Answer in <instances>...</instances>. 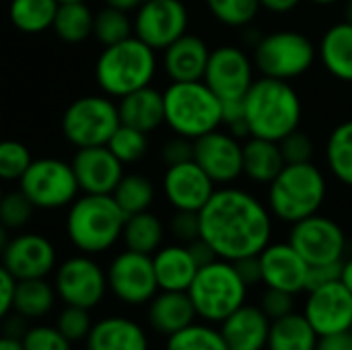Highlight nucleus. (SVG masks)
<instances>
[{"mask_svg": "<svg viewBox=\"0 0 352 350\" xmlns=\"http://www.w3.org/2000/svg\"><path fill=\"white\" fill-rule=\"evenodd\" d=\"M200 239H204L221 260H241L258 256L270 241L274 217L266 202L243 188L221 186L198 212Z\"/></svg>", "mask_w": 352, "mask_h": 350, "instance_id": "1", "label": "nucleus"}, {"mask_svg": "<svg viewBox=\"0 0 352 350\" xmlns=\"http://www.w3.org/2000/svg\"><path fill=\"white\" fill-rule=\"evenodd\" d=\"M243 107L252 136L280 142L287 134L301 128L303 103L289 80L256 78L243 97Z\"/></svg>", "mask_w": 352, "mask_h": 350, "instance_id": "2", "label": "nucleus"}, {"mask_svg": "<svg viewBox=\"0 0 352 350\" xmlns=\"http://www.w3.org/2000/svg\"><path fill=\"white\" fill-rule=\"evenodd\" d=\"M126 219L111 194H82L68 206L66 235L80 254H105L122 239Z\"/></svg>", "mask_w": 352, "mask_h": 350, "instance_id": "3", "label": "nucleus"}, {"mask_svg": "<svg viewBox=\"0 0 352 350\" xmlns=\"http://www.w3.org/2000/svg\"><path fill=\"white\" fill-rule=\"evenodd\" d=\"M328 196V182L320 167L307 163H287L268 184L266 204L280 223L295 225L318 215Z\"/></svg>", "mask_w": 352, "mask_h": 350, "instance_id": "4", "label": "nucleus"}, {"mask_svg": "<svg viewBox=\"0 0 352 350\" xmlns=\"http://www.w3.org/2000/svg\"><path fill=\"white\" fill-rule=\"evenodd\" d=\"M157 52L132 35L103 47L95 62V80L107 97L122 99L132 91L148 87L157 74Z\"/></svg>", "mask_w": 352, "mask_h": 350, "instance_id": "5", "label": "nucleus"}, {"mask_svg": "<svg viewBox=\"0 0 352 350\" xmlns=\"http://www.w3.org/2000/svg\"><path fill=\"white\" fill-rule=\"evenodd\" d=\"M165 124L173 134L196 140L223 126V101L204 80L171 83L163 91Z\"/></svg>", "mask_w": 352, "mask_h": 350, "instance_id": "6", "label": "nucleus"}, {"mask_svg": "<svg viewBox=\"0 0 352 350\" xmlns=\"http://www.w3.org/2000/svg\"><path fill=\"white\" fill-rule=\"evenodd\" d=\"M248 293L250 287L239 276L235 264L221 258L200 266L188 289L198 320L214 326L248 303Z\"/></svg>", "mask_w": 352, "mask_h": 350, "instance_id": "7", "label": "nucleus"}, {"mask_svg": "<svg viewBox=\"0 0 352 350\" xmlns=\"http://www.w3.org/2000/svg\"><path fill=\"white\" fill-rule=\"evenodd\" d=\"M318 58L314 41L295 29H278L262 35L254 47V64L262 76L293 80L307 74Z\"/></svg>", "mask_w": 352, "mask_h": 350, "instance_id": "8", "label": "nucleus"}, {"mask_svg": "<svg viewBox=\"0 0 352 350\" xmlns=\"http://www.w3.org/2000/svg\"><path fill=\"white\" fill-rule=\"evenodd\" d=\"M118 103L107 95H85L74 99L62 116V134L76 146H103L120 126Z\"/></svg>", "mask_w": 352, "mask_h": 350, "instance_id": "9", "label": "nucleus"}, {"mask_svg": "<svg viewBox=\"0 0 352 350\" xmlns=\"http://www.w3.org/2000/svg\"><path fill=\"white\" fill-rule=\"evenodd\" d=\"M19 186L21 192L33 202V206L43 210L70 206L80 192L72 163L56 157L33 159L19 179Z\"/></svg>", "mask_w": 352, "mask_h": 350, "instance_id": "10", "label": "nucleus"}, {"mask_svg": "<svg viewBox=\"0 0 352 350\" xmlns=\"http://www.w3.org/2000/svg\"><path fill=\"white\" fill-rule=\"evenodd\" d=\"M54 289L58 301L64 305H74L82 309H95L101 305L107 289V274L101 264L87 254H76L66 258L54 270Z\"/></svg>", "mask_w": 352, "mask_h": 350, "instance_id": "11", "label": "nucleus"}, {"mask_svg": "<svg viewBox=\"0 0 352 350\" xmlns=\"http://www.w3.org/2000/svg\"><path fill=\"white\" fill-rule=\"evenodd\" d=\"M105 274L109 293L128 307H142L159 293L153 256L124 250L113 256Z\"/></svg>", "mask_w": 352, "mask_h": 350, "instance_id": "12", "label": "nucleus"}, {"mask_svg": "<svg viewBox=\"0 0 352 350\" xmlns=\"http://www.w3.org/2000/svg\"><path fill=\"white\" fill-rule=\"evenodd\" d=\"M287 241L309 266L342 262L349 250L344 229L334 219L320 212L291 225Z\"/></svg>", "mask_w": 352, "mask_h": 350, "instance_id": "13", "label": "nucleus"}, {"mask_svg": "<svg viewBox=\"0 0 352 350\" xmlns=\"http://www.w3.org/2000/svg\"><path fill=\"white\" fill-rule=\"evenodd\" d=\"M134 35L155 52H163L188 33L190 10L184 0H144L132 17Z\"/></svg>", "mask_w": 352, "mask_h": 350, "instance_id": "14", "label": "nucleus"}, {"mask_svg": "<svg viewBox=\"0 0 352 350\" xmlns=\"http://www.w3.org/2000/svg\"><path fill=\"white\" fill-rule=\"evenodd\" d=\"M254 58L245 50L233 43L210 50V58L204 72V83L221 101H239L254 85Z\"/></svg>", "mask_w": 352, "mask_h": 350, "instance_id": "15", "label": "nucleus"}, {"mask_svg": "<svg viewBox=\"0 0 352 350\" xmlns=\"http://www.w3.org/2000/svg\"><path fill=\"white\" fill-rule=\"evenodd\" d=\"M194 161L219 186H231L243 175V142L227 130H212L194 140Z\"/></svg>", "mask_w": 352, "mask_h": 350, "instance_id": "16", "label": "nucleus"}, {"mask_svg": "<svg viewBox=\"0 0 352 350\" xmlns=\"http://www.w3.org/2000/svg\"><path fill=\"white\" fill-rule=\"evenodd\" d=\"M301 314L318 336L346 332L352 328V293L342 281L305 291Z\"/></svg>", "mask_w": 352, "mask_h": 350, "instance_id": "17", "label": "nucleus"}, {"mask_svg": "<svg viewBox=\"0 0 352 350\" xmlns=\"http://www.w3.org/2000/svg\"><path fill=\"white\" fill-rule=\"evenodd\" d=\"M2 264L16 281L47 278L58 266L54 243L41 233H19L10 237Z\"/></svg>", "mask_w": 352, "mask_h": 350, "instance_id": "18", "label": "nucleus"}, {"mask_svg": "<svg viewBox=\"0 0 352 350\" xmlns=\"http://www.w3.org/2000/svg\"><path fill=\"white\" fill-rule=\"evenodd\" d=\"M262 285L268 289H278L295 297L307 291L309 264L299 256V252L289 241H270L260 254Z\"/></svg>", "mask_w": 352, "mask_h": 350, "instance_id": "19", "label": "nucleus"}, {"mask_svg": "<svg viewBox=\"0 0 352 350\" xmlns=\"http://www.w3.org/2000/svg\"><path fill=\"white\" fill-rule=\"evenodd\" d=\"M214 186L217 184L194 159L169 165L163 175V194L173 210L200 212L214 194Z\"/></svg>", "mask_w": 352, "mask_h": 350, "instance_id": "20", "label": "nucleus"}, {"mask_svg": "<svg viewBox=\"0 0 352 350\" xmlns=\"http://www.w3.org/2000/svg\"><path fill=\"white\" fill-rule=\"evenodd\" d=\"M72 169L82 194H113L124 177V163L105 144L78 149Z\"/></svg>", "mask_w": 352, "mask_h": 350, "instance_id": "21", "label": "nucleus"}, {"mask_svg": "<svg viewBox=\"0 0 352 350\" xmlns=\"http://www.w3.org/2000/svg\"><path fill=\"white\" fill-rule=\"evenodd\" d=\"M87 350H151V338L142 324L128 316H105L93 322L85 340Z\"/></svg>", "mask_w": 352, "mask_h": 350, "instance_id": "22", "label": "nucleus"}, {"mask_svg": "<svg viewBox=\"0 0 352 350\" xmlns=\"http://www.w3.org/2000/svg\"><path fill=\"white\" fill-rule=\"evenodd\" d=\"M270 318L258 303H243L219 324L229 350H266Z\"/></svg>", "mask_w": 352, "mask_h": 350, "instance_id": "23", "label": "nucleus"}, {"mask_svg": "<svg viewBox=\"0 0 352 350\" xmlns=\"http://www.w3.org/2000/svg\"><path fill=\"white\" fill-rule=\"evenodd\" d=\"M210 58L208 43L194 33H184L163 50V70L171 83L202 80Z\"/></svg>", "mask_w": 352, "mask_h": 350, "instance_id": "24", "label": "nucleus"}, {"mask_svg": "<svg viewBox=\"0 0 352 350\" xmlns=\"http://www.w3.org/2000/svg\"><path fill=\"white\" fill-rule=\"evenodd\" d=\"M198 320L188 291H159L146 303L148 328L167 338Z\"/></svg>", "mask_w": 352, "mask_h": 350, "instance_id": "25", "label": "nucleus"}, {"mask_svg": "<svg viewBox=\"0 0 352 350\" xmlns=\"http://www.w3.org/2000/svg\"><path fill=\"white\" fill-rule=\"evenodd\" d=\"M153 266L159 291H188L198 272V264L190 248L177 241L161 245L153 254Z\"/></svg>", "mask_w": 352, "mask_h": 350, "instance_id": "26", "label": "nucleus"}, {"mask_svg": "<svg viewBox=\"0 0 352 350\" xmlns=\"http://www.w3.org/2000/svg\"><path fill=\"white\" fill-rule=\"evenodd\" d=\"M118 111H120V122L124 126L136 128L144 134H151L165 124L163 93L151 85L124 95L118 101Z\"/></svg>", "mask_w": 352, "mask_h": 350, "instance_id": "27", "label": "nucleus"}, {"mask_svg": "<svg viewBox=\"0 0 352 350\" xmlns=\"http://www.w3.org/2000/svg\"><path fill=\"white\" fill-rule=\"evenodd\" d=\"M322 66L340 83H352V23L340 21L328 27L318 47Z\"/></svg>", "mask_w": 352, "mask_h": 350, "instance_id": "28", "label": "nucleus"}, {"mask_svg": "<svg viewBox=\"0 0 352 350\" xmlns=\"http://www.w3.org/2000/svg\"><path fill=\"white\" fill-rule=\"evenodd\" d=\"M287 165L280 144L274 140L250 136L243 142V175L254 184L268 186Z\"/></svg>", "mask_w": 352, "mask_h": 350, "instance_id": "29", "label": "nucleus"}, {"mask_svg": "<svg viewBox=\"0 0 352 350\" xmlns=\"http://www.w3.org/2000/svg\"><path fill=\"white\" fill-rule=\"evenodd\" d=\"M318 332L299 311L270 324L266 350H318Z\"/></svg>", "mask_w": 352, "mask_h": 350, "instance_id": "30", "label": "nucleus"}, {"mask_svg": "<svg viewBox=\"0 0 352 350\" xmlns=\"http://www.w3.org/2000/svg\"><path fill=\"white\" fill-rule=\"evenodd\" d=\"M56 301H58V295H56L54 283H47V278L16 281L12 311L27 318L29 322H37L52 314V309L56 307Z\"/></svg>", "mask_w": 352, "mask_h": 350, "instance_id": "31", "label": "nucleus"}, {"mask_svg": "<svg viewBox=\"0 0 352 350\" xmlns=\"http://www.w3.org/2000/svg\"><path fill=\"white\" fill-rule=\"evenodd\" d=\"M165 233H167V229H165L163 221L155 212L144 210V212L130 215L126 219V225L122 231V241H124L126 250L153 256L161 245H165L163 243Z\"/></svg>", "mask_w": 352, "mask_h": 350, "instance_id": "32", "label": "nucleus"}, {"mask_svg": "<svg viewBox=\"0 0 352 350\" xmlns=\"http://www.w3.org/2000/svg\"><path fill=\"white\" fill-rule=\"evenodd\" d=\"M95 12L87 2H60L54 17V33L66 43H80L93 35Z\"/></svg>", "mask_w": 352, "mask_h": 350, "instance_id": "33", "label": "nucleus"}, {"mask_svg": "<svg viewBox=\"0 0 352 350\" xmlns=\"http://www.w3.org/2000/svg\"><path fill=\"white\" fill-rule=\"evenodd\" d=\"M58 6V0H10L8 19L19 31L35 35L52 29Z\"/></svg>", "mask_w": 352, "mask_h": 350, "instance_id": "34", "label": "nucleus"}, {"mask_svg": "<svg viewBox=\"0 0 352 350\" xmlns=\"http://www.w3.org/2000/svg\"><path fill=\"white\" fill-rule=\"evenodd\" d=\"M326 165L346 188H352V120L338 124L326 140Z\"/></svg>", "mask_w": 352, "mask_h": 350, "instance_id": "35", "label": "nucleus"}, {"mask_svg": "<svg viewBox=\"0 0 352 350\" xmlns=\"http://www.w3.org/2000/svg\"><path fill=\"white\" fill-rule=\"evenodd\" d=\"M111 196L118 202V206L126 212V217H130V215L148 210L155 202L157 192H155V184L146 175L124 173V177L120 179Z\"/></svg>", "mask_w": 352, "mask_h": 350, "instance_id": "36", "label": "nucleus"}, {"mask_svg": "<svg viewBox=\"0 0 352 350\" xmlns=\"http://www.w3.org/2000/svg\"><path fill=\"white\" fill-rule=\"evenodd\" d=\"M165 350H229L219 326L196 320L188 328L165 338Z\"/></svg>", "mask_w": 352, "mask_h": 350, "instance_id": "37", "label": "nucleus"}, {"mask_svg": "<svg viewBox=\"0 0 352 350\" xmlns=\"http://www.w3.org/2000/svg\"><path fill=\"white\" fill-rule=\"evenodd\" d=\"M134 35V23L126 10L113 8V6H103L99 12H95L93 21V37L105 47L120 43L128 37Z\"/></svg>", "mask_w": 352, "mask_h": 350, "instance_id": "38", "label": "nucleus"}, {"mask_svg": "<svg viewBox=\"0 0 352 350\" xmlns=\"http://www.w3.org/2000/svg\"><path fill=\"white\" fill-rule=\"evenodd\" d=\"M210 17L225 27L241 29L254 23L260 12V0H204Z\"/></svg>", "mask_w": 352, "mask_h": 350, "instance_id": "39", "label": "nucleus"}, {"mask_svg": "<svg viewBox=\"0 0 352 350\" xmlns=\"http://www.w3.org/2000/svg\"><path fill=\"white\" fill-rule=\"evenodd\" d=\"M105 146L124 165L138 163L140 159H144V155L148 151V134H144V132H140L136 128H130V126L120 124L118 130L111 134V138L107 140Z\"/></svg>", "mask_w": 352, "mask_h": 350, "instance_id": "40", "label": "nucleus"}, {"mask_svg": "<svg viewBox=\"0 0 352 350\" xmlns=\"http://www.w3.org/2000/svg\"><path fill=\"white\" fill-rule=\"evenodd\" d=\"M33 157L27 144L21 140H0V182H19Z\"/></svg>", "mask_w": 352, "mask_h": 350, "instance_id": "41", "label": "nucleus"}, {"mask_svg": "<svg viewBox=\"0 0 352 350\" xmlns=\"http://www.w3.org/2000/svg\"><path fill=\"white\" fill-rule=\"evenodd\" d=\"M33 212H35V206L21 192V188L16 192H6L0 200V223L8 231L25 229L29 221L33 219Z\"/></svg>", "mask_w": 352, "mask_h": 350, "instance_id": "42", "label": "nucleus"}, {"mask_svg": "<svg viewBox=\"0 0 352 350\" xmlns=\"http://www.w3.org/2000/svg\"><path fill=\"white\" fill-rule=\"evenodd\" d=\"M56 328L72 342H85L91 328H93V320H91V311L82 309V307H74V305H64L62 311L56 318Z\"/></svg>", "mask_w": 352, "mask_h": 350, "instance_id": "43", "label": "nucleus"}, {"mask_svg": "<svg viewBox=\"0 0 352 350\" xmlns=\"http://www.w3.org/2000/svg\"><path fill=\"white\" fill-rule=\"evenodd\" d=\"M21 344L23 350H72V342L56 328V324L29 326V330L21 338Z\"/></svg>", "mask_w": 352, "mask_h": 350, "instance_id": "44", "label": "nucleus"}, {"mask_svg": "<svg viewBox=\"0 0 352 350\" xmlns=\"http://www.w3.org/2000/svg\"><path fill=\"white\" fill-rule=\"evenodd\" d=\"M278 144H280V151H283V157L287 163H307L314 159V151H316L314 140L301 128L287 134Z\"/></svg>", "mask_w": 352, "mask_h": 350, "instance_id": "45", "label": "nucleus"}, {"mask_svg": "<svg viewBox=\"0 0 352 350\" xmlns=\"http://www.w3.org/2000/svg\"><path fill=\"white\" fill-rule=\"evenodd\" d=\"M258 305H260L262 311L270 318V322H274V320H280V318H285V316L297 311V297L291 295V293L278 291V289H268V287H264Z\"/></svg>", "mask_w": 352, "mask_h": 350, "instance_id": "46", "label": "nucleus"}, {"mask_svg": "<svg viewBox=\"0 0 352 350\" xmlns=\"http://www.w3.org/2000/svg\"><path fill=\"white\" fill-rule=\"evenodd\" d=\"M169 233L177 243H192L200 237V217L190 210H175L169 221Z\"/></svg>", "mask_w": 352, "mask_h": 350, "instance_id": "47", "label": "nucleus"}, {"mask_svg": "<svg viewBox=\"0 0 352 350\" xmlns=\"http://www.w3.org/2000/svg\"><path fill=\"white\" fill-rule=\"evenodd\" d=\"M161 159L167 167L194 159V140L175 134L161 146Z\"/></svg>", "mask_w": 352, "mask_h": 350, "instance_id": "48", "label": "nucleus"}, {"mask_svg": "<svg viewBox=\"0 0 352 350\" xmlns=\"http://www.w3.org/2000/svg\"><path fill=\"white\" fill-rule=\"evenodd\" d=\"M342 274V262H332V264H320V266H309L307 274V291L330 285L340 281Z\"/></svg>", "mask_w": 352, "mask_h": 350, "instance_id": "49", "label": "nucleus"}, {"mask_svg": "<svg viewBox=\"0 0 352 350\" xmlns=\"http://www.w3.org/2000/svg\"><path fill=\"white\" fill-rule=\"evenodd\" d=\"M14 289H16V278L6 270V266L0 262V322L12 314L14 305Z\"/></svg>", "mask_w": 352, "mask_h": 350, "instance_id": "50", "label": "nucleus"}, {"mask_svg": "<svg viewBox=\"0 0 352 350\" xmlns=\"http://www.w3.org/2000/svg\"><path fill=\"white\" fill-rule=\"evenodd\" d=\"M233 264H235L239 276L243 278V283L250 289L262 285V266H260V258L258 256H248V258L235 260Z\"/></svg>", "mask_w": 352, "mask_h": 350, "instance_id": "51", "label": "nucleus"}, {"mask_svg": "<svg viewBox=\"0 0 352 350\" xmlns=\"http://www.w3.org/2000/svg\"><path fill=\"white\" fill-rule=\"evenodd\" d=\"M0 324H2V334L4 336H10V338H16V340H21L25 336V332L29 330V326H31L29 320L23 318V316H19L16 311L8 314Z\"/></svg>", "mask_w": 352, "mask_h": 350, "instance_id": "52", "label": "nucleus"}, {"mask_svg": "<svg viewBox=\"0 0 352 350\" xmlns=\"http://www.w3.org/2000/svg\"><path fill=\"white\" fill-rule=\"evenodd\" d=\"M318 350H352V330L320 336Z\"/></svg>", "mask_w": 352, "mask_h": 350, "instance_id": "53", "label": "nucleus"}, {"mask_svg": "<svg viewBox=\"0 0 352 350\" xmlns=\"http://www.w3.org/2000/svg\"><path fill=\"white\" fill-rule=\"evenodd\" d=\"M188 248H190V252H192V256H194V260H196V264H198V268L200 266H206V264H210V262H214L219 256L214 254V250L204 241V239H196V241H192V243H188Z\"/></svg>", "mask_w": 352, "mask_h": 350, "instance_id": "54", "label": "nucleus"}, {"mask_svg": "<svg viewBox=\"0 0 352 350\" xmlns=\"http://www.w3.org/2000/svg\"><path fill=\"white\" fill-rule=\"evenodd\" d=\"M299 4H301V0H260V6L274 14H287V12L295 10Z\"/></svg>", "mask_w": 352, "mask_h": 350, "instance_id": "55", "label": "nucleus"}, {"mask_svg": "<svg viewBox=\"0 0 352 350\" xmlns=\"http://www.w3.org/2000/svg\"><path fill=\"white\" fill-rule=\"evenodd\" d=\"M103 2H105V6H113V8L130 12V10H136L144 0H103Z\"/></svg>", "mask_w": 352, "mask_h": 350, "instance_id": "56", "label": "nucleus"}, {"mask_svg": "<svg viewBox=\"0 0 352 350\" xmlns=\"http://www.w3.org/2000/svg\"><path fill=\"white\" fill-rule=\"evenodd\" d=\"M342 285L352 293V256H346L342 260V274H340Z\"/></svg>", "mask_w": 352, "mask_h": 350, "instance_id": "57", "label": "nucleus"}, {"mask_svg": "<svg viewBox=\"0 0 352 350\" xmlns=\"http://www.w3.org/2000/svg\"><path fill=\"white\" fill-rule=\"evenodd\" d=\"M0 350H23V344L16 338H10V336L0 334Z\"/></svg>", "mask_w": 352, "mask_h": 350, "instance_id": "58", "label": "nucleus"}, {"mask_svg": "<svg viewBox=\"0 0 352 350\" xmlns=\"http://www.w3.org/2000/svg\"><path fill=\"white\" fill-rule=\"evenodd\" d=\"M8 241H10V231L0 223V258H2V254H4V250H6V245H8Z\"/></svg>", "mask_w": 352, "mask_h": 350, "instance_id": "59", "label": "nucleus"}, {"mask_svg": "<svg viewBox=\"0 0 352 350\" xmlns=\"http://www.w3.org/2000/svg\"><path fill=\"white\" fill-rule=\"evenodd\" d=\"M344 19L352 23V0H346V4H344Z\"/></svg>", "mask_w": 352, "mask_h": 350, "instance_id": "60", "label": "nucleus"}, {"mask_svg": "<svg viewBox=\"0 0 352 350\" xmlns=\"http://www.w3.org/2000/svg\"><path fill=\"white\" fill-rule=\"evenodd\" d=\"M311 4H318V6H332V4H336V2H340V0H309Z\"/></svg>", "mask_w": 352, "mask_h": 350, "instance_id": "61", "label": "nucleus"}, {"mask_svg": "<svg viewBox=\"0 0 352 350\" xmlns=\"http://www.w3.org/2000/svg\"><path fill=\"white\" fill-rule=\"evenodd\" d=\"M58 2H87V0H58Z\"/></svg>", "mask_w": 352, "mask_h": 350, "instance_id": "62", "label": "nucleus"}, {"mask_svg": "<svg viewBox=\"0 0 352 350\" xmlns=\"http://www.w3.org/2000/svg\"><path fill=\"white\" fill-rule=\"evenodd\" d=\"M2 196H4V192H2V182H0V200H2Z\"/></svg>", "mask_w": 352, "mask_h": 350, "instance_id": "63", "label": "nucleus"}, {"mask_svg": "<svg viewBox=\"0 0 352 350\" xmlns=\"http://www.w3.org/2000/svg\"><path fill=\"white\" fill-rule=\"evenodd\" d=\"M351 330H352V328H351Z\"/></svg>", "mask_w": 352, "mask_h": 350, "instance_id": "64", "label": "nucleus"}]
</instances>
